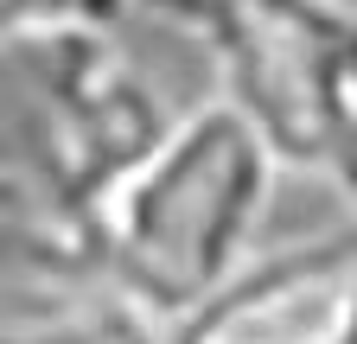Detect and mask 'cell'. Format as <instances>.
Returning a JSON list of instances; mask_svg holds the SVG:
<instances>
[{
  "instance_id": "obj_1",
  "label": "cell",
  "mask_w": 357,
  "mask_h": 344,
  "mask_svg": "<svg viewBox=\"0 0 357 344\" xmlns=\"http://www.w3.org/2000/svg\"><path fill=\"white\" fill-rule=\"evenodd\" d=\"M281 159L223 102H198L102 204L109 293L153 325H185L249 268V236L275 198Z\"/></svg>"
},
{
  "instance_id": "obj_2",
  "label": "cell",
  "mask_w": 357,
  "mask_h": 344,
  "mask_svg": "<svg viewBox=\"0 0 357 344\" xmlns=\"http://www.w3.org/2000/svg\"><path fill=\"white\" fill-rule=\"evenodd\" d=\"M223 70L230 102L287 172H326L357 109V13L344 0H141Z\"/></svg>"
},
{
  "instance_id": "obj_3",
  "label": "cell",
  "mask_w": 357,
  "mask_h": 344,
  "mask_svg": "<svg viewBox=\"0 0 357 344\" xmlns=\"http://www.w3.org/2000/svg\"><path fill=\"white\" fill-rule=\"evenodd\" d=\"M7 58L20 115L7 159L96 210L178 121L153 96L141 64L115 45V26L7 32Z\"/></svg>"
},
{
  "instance_id": "obj_4",
  "label": "cell",
  "mask_w": 357,
  "mask_h": 344,
  "mask_svg": "<svg viewBox=\"0 0 357 344\" xmlns=\"http://www.w3.org/2000/svg\"><path fill=\"white\" fill-rule=\"evenodd\" d=\"M172 344H357V224L255 255Z\"/></svg>"
},
{
  "instance_id": "obj_5",
  "label": "cell",
  "mask_w": 357,
  "mask_h": 344,
  "mask_svg": "<svg viewBox=\"0 0 357 344\" xmlns=\"http://www.w3.org/2000/svg\"><path fill=\"white\" fill-rule=\"evenodd\" d=\"M7 344H166L141 306L121 293H70L52 313H13Z\"/></svg>"
},
{
  "instance_id": "obj_6",
  "label": "cell",
  "mask_w": 357,
  "mask_h": 344,
  "mask_svg": "<svg viewBox=\"0 0 357 344\" xmlns=\"http://www.w3.org/2000/svg\"><path fill=\"white\" fill-rule=\"evenodd\" d=\"M7 32H32V26H115L128 13V0H0Z\"/></svg>"
},
{
  "instance_id": "obj_7",
  "label": "cell",
  "mask_w": 357,
  "mask_h": 344,
  "mask_svg": "<svg viewBox=\"0 0 357 344\" xmlns=\"http://www.w3.org/2000/svg\"><path fill=\"white\" fill-rule=\"evenodd\" d=\"M326 172H332V185L344 191V204L357 210V109L344 115V127H338V141H332V159H326Z\"/></svg>"
}]
</instances>
